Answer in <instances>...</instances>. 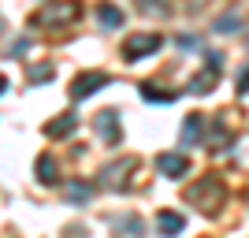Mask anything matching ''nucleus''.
<instances>
[{
	"label": "nucleus",
	"mask_w": 249,
	"mask_h": 238,
	"mask_svg": "<svg viewBox=\"0 0 249 238\" xmlns=\"http://www.w3.org/2000/svg\"><path fill=\"white\" fill-rule=\"evenodd\" d=\"M112 82L104 71H82V74H74V82H71V97L74 101H86V97H93L97 90H104V86Z\"/></svg>",
	"instance_id": "obj_1"
},
{
	"label": "nucleus",
	"mask_w": 249,
	"mask_h": 238,
	"mask_svg": "<svg viewBox=\"0 0 249 238\" xmlns=\"http://www.w3.org/2000/svg\"><path fill=\"white\" fill-rule=\"evenodd\" d=\"M160 41H164L160 34H134V37H130V41L123 45V56H126L130 63H134V60H145L149 52H156V49H160Z\"/></svg>",
	"instance_id": "obj_2"
},
{
	"label": "nucleus",
	"mask_w": 249,
	"mask_h": 238,
	"mask_svg": "<svg viewBox=\"0 0 249 238\" xmlns=\"http://www.w3.org/2000/svg\"><path fill=\"white\" fill-rule=\"evenodd\" d=\"M78 15V0H60V4H49L41 11V22L45 26H63V22H71Z\"/></svg>",
	"instance_id": "obj_3"
},
{
	"label": "nucleus",
	"mask_w": 249,
	"mask_h": 238,
	"mask_svg": "<svg viewBox=\"0 0 249 238\" xmlns=\"http://www.w3.org/2000/svg\"><path fill=\"white\" fill-rule=\"evenodd\" d=\"M205 60H208L205 71L190 82V90H194V93H212V86H216V78H219V56H205Z\"/></svg>",
	"instance_id": "obj_4"
},
{
	"label": "nucleus",
	"mask_w": 249,
	"mask_h": 238,
	"mask_svg": "<svg viewBox=\"0 0 249 238\" xmlns=\"http://www.w3.org/2000/svg\"><path fill=\"white\" fill-rule=\"evenodd\" d=\"M156 164H160V171H164V175H171V179H182V175L190 171V160H186L182 153H164Z\"/></svg>",
	"instance_id": "obj_5"
},
{
	"label": "nucleus",
	"mask_w": 249,
	"mask_h": 238,
	"mask_svg": "<svg viewBox=\"0 0 249 238\" xmlns=\"http://www.w3.org/2000/svg\"><path fill=\"white\" fill-rule=\"evenodd\" d=\"M97 134H101L104 138V142H119V115H115V112H101V115H97Z\"/></svg>",
	"instance_id": "obj_6"
},
{
	"label": "nucleus",
	"mask_w": 249,
	"mask_h": 238,
	"mask_svg": "<svg viewBox=\"0 0 249 238\" xmlns=\"http://www.w3.org/2000/svg\"><path fill=\"white\" fill-rule=\"evenodd\" d=\"M74 127H78V115H71V112H67V115H56V119H52V123L45 127V134H49V138H67V134L74 130Z\"/></svg>",
	"instance_id": "obj_7"
},
{
	"label": "nucleus",
	"mask_w": 249,
	"mask_h": 238,
	"mask_svg": "<svg viewBox=\"0 0 249 238\" xmlns=\"http://www.w3.org/2000/svg\"><path fill=\"white\" fill-rule=\"evenodd\" d=\"M156 227H160V235H178V231L186 227V220L178 216V212H160V216H156Z\"/></svg>",
	"instance_id": "obj_8"
},
{
	"label": "nucleus",
	"mask_w": 249,
	"mask_h": 238,
	"mask_svg": "<svg viewBox=\"0 0 249 238\" xmlns=\"http://www.w3.org/2000/svg\"><path fill=\"white\" fill-rule=\"evenodd\" d=\"M97 22L108 26V30H115V26H123V11L115 8V4H101L97 8Z\"/></svg>",
	"instance_id": "obj_9"
},
{
	"label": "nucleus",
	"mask_w": 249,
	"mask_h": 238,
	"mask_svg": "<svg viewBox=\"0 0 249 238\" xmlns=\"http://www.w3.org/2000/svg\"><path fill=\"white\" fill-rule=\"evenodd\" d=\"M142 97H145V101H164V104L175 101V93H171V90H160V86H153V82L142 86Z\"/></svg>",
	"instance_id": "obj_10"
},
{
	"label": "nucleus",
	"mask_w": 249,
	"mask_h": 238,
	"mask_svg": "<svg viewBox=\"0 0 249 238\" xmlns=\"http://www.w3.org/2000/svg\"><path fill=\"white\" fill-rule=\"evenodd\" d=\"M37 179L41 183H56V160L52 156H37Z\"/></svg>",
	"instance_id": "obj_11"
},
{
	"label": "nucleus",
	"mask_w": 249,
	"mask_h": 238,
	"mask_svg": "<svg viewBox=\"0 0 249 238\" xmlns=\"http://www.w3.org/2000/svg\"><path fill=\"white\" fill-rule=\"evenodd\" d=\"M201 138V115H186V123H182V142H194Z\"/></svg>",
	"instance_id": "obj_12"
},
{
	"label": "nucleus",
	"mask_w": 249,
	"mask_h": 238,
	"mask_svg": "<svg viewBox=\"0 0 249 238\" xmlns=\"http://www.w3.org/2000/svg\"><path fill=\"white\" fill-rule=\"evenodd\" d=\"M89 194H93V190L86 186V183H71V186H67V197H71V201H89Z\"/></svg>",
	"instance_id": "obj_13"
},
{
	"label": "nucleus",
	"mask_w": 249,
	"mask_h": 238,
	"mask_svg": "<svg viewBox=\"0 0 249 238\" xmlns=\"http://www.w3.org/2000/svg\"><path fill=\"white\" fill-rule=\"evenodd\" d=\"M234 26H238V15L231 11L227 19H219V22H216V34H234Z\"/></svg>",
	"instance_id": "obj_14"
},
{
	"label": "nucleus",
	"mask_w": 249,
	"mask_h": 238,
	"mask_svg": "<svg viewBox=\"0 0 249 238\" xmlns=\"http://www.w3.org/2000/svg\"><path fill=\"white\" fill-rule=\"evenodd\" d=\"M49 78H52V67H49V63H45V67H34V71H30V82H49Z\"/></svg>",
	"instance_id": "obj_15"
},
{
	"label": "nucleus",
	"mask_w": 249,
	"mask_h": 238,
	"mask_svg": "<svg viewBox=\"0 0 249 238\" xmlns=\"http://www.w3.org/2000/svg\"><path fill=\"white\" fill-rule=\"evenodd\" d=\"M238 93H249V67L238 74Z\"/></svg>",
	"instance_id": "obj_16"
},
{
	"label": "nucleus",
	"mask_w": 249,
	"mask_h": 238,
	"mask_svg": "<svg viewBox=\"0 0 249 238\" xmlns=\"http://www.w3.org/2000/svg\"><path fill=\"white\" fill-rule=\"evenodd\" d=\"M4 90H8V78H4V74H0V93H4Z\"/></svg>",
	"instance_id": "obj_17"
}]
</instances>
